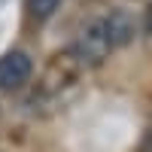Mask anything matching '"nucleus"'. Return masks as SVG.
<instances>
[{"instance_id": "nucleus-1", "label": "nucleus", "mask_w": 152, "mask_h": 152, "mask_svg": "<svg viewBox=\"0 0 152 152\" xmlns=\"http://www.w3.org/2000/svg\"><path fill=\"white\" fill-rule=\"evenodd\" d=\"M110 49H113V43H110V34H107L104 18H91V21L79 31V37H76L73 55L79 58L82 64L94 67V64H100V61L110 55Z\"/></svg>"}, {"instance_id": "nucleus-2", "label": "nucleus", "mask_w": 152, "mask_h": 152, "mask_svg": "<svg viewBox=\"0 0 152 152\" xmlns=\"http://www.w3.org/2000/svg\"><path fill=\"white\" fill-rule=\"evenodd\" d=\"M34 73V61L28 52L12 49L0 58V91H18V88L31 79Z\"/></svg>"}, {"instance_id": "nucleus-3", "label": "nucleus", "mask_w": 152, "mask_h": 152, "mask_svg": "<svg viewBox=\"0 0 152 152\" xmlns=\"http://www.w3.org/2000/svg\"><path fill=\"white\" fill-rule=\"evenodd\" d=\"M104 24H107V34H110V43L113 49L119 46H128L137 34V21L128 9H113L110 15H104Z\"/></svg>"}, {"instance_id": "nucleus-4", "label": "nucleus", "mask_w": 152, "mask_h": 152, "mask_svg": "<svg viewBox=\"0 0 152 152\" xmlns=\"http://www.w3.org/2000/svg\"><path fill=\"white\" fill-rule=\"evenodd\" d=\"M24 6H28L31 18L46 21V18H52V15H55V9L61 6V0H24Z\"/></svg>"}, {"instance_id": "nucleus-5", "label": "nucleus", "mask_w": 152, "mask_h": 152, "mask_svg": "<svg viewBox=\"0 0 152 152\" xmlns=\"http://www.w3.org/2000/svg\"><path fill=\"white\" fill-rule=\"evenodd\" d=\"M146 24H149V34H152V9H149V21Z\"/></svg>"}]
</instances>
